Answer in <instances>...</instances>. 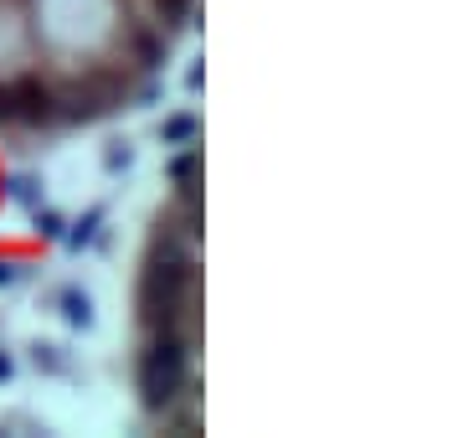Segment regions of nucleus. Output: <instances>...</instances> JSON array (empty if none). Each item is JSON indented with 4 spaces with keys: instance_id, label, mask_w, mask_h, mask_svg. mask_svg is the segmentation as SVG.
I'll return each instance as SVG.
<instances>
[{
    "instance_id": "1",
    "label": "nucleus",
    "mask_w": 463,
    "mask_h": 438,
    "mask_svg": "<svg viewBox=\"0 0 463 438\" xmlns=\"http://www.w3.org/2000/svg\"><path fill=\"white\" fill-rule=\"evenodd\" d=\"M191 289H196L191 237L175 233V217H160L155 237H149L145 269H139V325L145 330H185Z\"/></svg>"
},
{
    "instance_id": "2",
    "label": "nucleus",
    "mask_w": 463,
    "mask_h": 438,
    "mask_svg": "<svg viewBox=\"0 0 463 438\" xmlns=\"http://www.w3.org/2000/svg\"><path fill=\"white\" fill-rule=\"evenodd\" d=\"M185 371H191L185 330H145V351H139V403H145V413L175 407V397L185 392Z\"/></svg>"
},
{
    "instance_id": "3",
    "label": "nucleus",
    "mask_w": 463,
    "mask_h": 438,
    "mask_svg": "<svg viewBox=\"0 0 463 438\" xmlns=\"http://www.w3.org/2000/svg\"><path fill=\"white\" fill-rule=\"evenodd\" d=\"M5 93H11V124H21V129L57 124V93L42 78H16V83H5Z\"/></svg>"
},
{
    "instance_id": "4",
    "label": "nucleus",
    "mask_w": 463,
    "mask_h": 438,
    "mask_svg": "<svg viewBox=\"0 0 463 438\" xmlns=\"http://www.w3.org/2000/svg\"><path fill=\"white\" fill-rule=\"evenodd\" d=\"M129 52H134V62H139V68H165L170 62V36L165 32H149V26H134L129 32Z\"/></svg>"
},
{
    "instance_id": "5",
    "label": "nucleus",
    "mask_w": 463,
    "mask_h": 438,
    "mask_svg": "<svg viewBox=\"0 0 463 438\" xmlns=\"http://www.w3.org/2000/svg\"><path fill=\"white\" fill-rule=\"evenodd\" d=\"M155 5V21H160V32H181L185 21H191V0H149Z\"/></svg>"
},
{
    "instance_id": "6",
    "label": "nucleus",
    "mask_w": 463,
    "mask_h": 438,
    "mask_svg": "<svg viewBox=\"0 0 463 438\" xmlns=\"http://www.w3.org/2000/svg\"><path fill=\"white\" fill-rule=\"evenodd\" d=\"M196 176H201V155L196 150H181L175 160H170V181H175V191H196Z\"/></svg>"
},
{
    "instance_id": "7",
    "label": "nucleus",
    "mask_w": 463,
    "mask_h": 438,
    "mask_svg": "<svg viewBox=\"0 0 463 438\" xmlns=\"http://www.w3.org/2000/svg\"><path fill=\"white\" fill-rule=\"evenodd\" d=\"M191 135H196V119H191V114L165 119V129H160V139H165V145H185Z\"/></svg>"
},
{
    "instance_id": "8",
    "label": "nucleus",
    "mask_w": 463,
    "mask_h": 438,
    "mask_svg": "<svg viewBox=\"0 0 463 438\" xmlns=\"http://www.w3.org/2000/svg\"><path fill=\"white\" fill-rule=\"evenodd\" d=\"M93 227H99V212H88V217L78 222L72 233H67V243H72V248H83V243H93Z\"/></svg>"
},
{
    "instance_id": "9",
    "label": "nucleus",
    "mask_w": 463,
    "mask_h": 438,
    "mask_svg": "<svg viewBox=\"0 0 463 438\" xmlns=\"http://www.w3.org/2000/svg\"><path fill=\"white\" fill-rule=\"evenodd\" d=\"M62 304H67V320L72 325H88V294H62Z\"/></svg>"
},
{
    "instance_id": "10",
    "label": "nucleus",
    "mask_w": 463,
    "mask_h": 438,
    "mask_svg": "<svg viewBox=\"0 0 463 438\" xmlns=\"http://www.w3.org/2000/svg\"><path fill=\"white\" fill-rule=\"evenodd\" d=\"M36 233L42 237H62V217H57V212H36Z\"/></svg>"
},
{
    "instance_id": "11",
    "label": "nucleus",
    "mask_w": 463,
    "mask_h": 438,
    "mask_svg": "<svg viewBox=\"0 0 463 438\" xmlns=\"http://www.w3.org/2000/svg\"><path fill=\"white\" fill-rule=\"evenodd\" d=\"M11 196H16V202H32L36 191H32V181H26V176H16V181H11Z\"/></svg>"
},
{
    "instance_id": "12",
    "label": "nucleus",
    "mask_w": 463,
    "mask_h": 438,
    "mask_svg": "<svg viewBox=\"0 0 463 438\" xmlns=\"http://www.w3.org/2000/svg\"><path fill=\"white\" fill-rule=\"evenodd\" d=\"M11 279H16V269H11V263H0V284H11Z\"/></svg>"
},
{
    "instance_id": "13",
    "label": "nucleus",
    "mask_w": 463,
    "mask_h": 438,
    "mask_svg": "<svg viewBox=\"0 0 463 438\" xmlns=\"http://www.w3.org/2000/svg\"><path fill=\"white\" fill-rule=\"evenodd\" d=\"M5 376H11V361H5V356H0V382H5Z\"/></svg>"
}]
</instances>
